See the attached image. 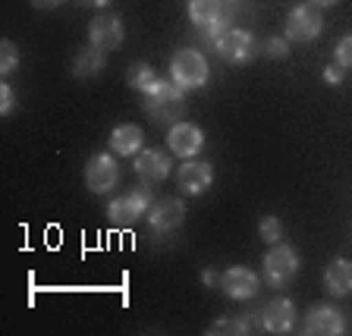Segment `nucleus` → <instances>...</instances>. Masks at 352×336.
Instances as JSON below:
<instances>
[{
  "mask_svg": "<svg viewBox=\"0 0 352 336\" xmlns=\"http://www.w3.org/2000/svg\"><path fill=\"white\" fill-rule=\"evenodd\" d=\"M324 29V19L321 13H318V7H311V3H302V7H296L293 13L286 16V38L289 41H315L318 35H321Z\"/></svg>",
  "mask_w": 352,
  "mask_h": 336,
  "instance_id": "obj_7",
  "label": "nucleus"
},
{
  "mask_svg": "<svg viewBox=\"0 0 352 336\" xmlns=\"http://www.w3.org/2000/svg\"><path fill=\"white\" fill-rule=\"evenodd\" d=\"M189 19L211 41L230 29V16L223 13V0H189Z\"/></svg>",
  "mask_w": 352,
  "mask_h": 336,
  "instance_id": "obj_4",
  "label": "nucleus"
},
{
  "mask_svg": "<svg viewBox=\"0 0 352 336\" xmlns=\"http://www.w3.org/2000/svg\"><path fill=\"white\" fill-rule=\"evenodd\" d=\"M214 51H217L223 60H230V63L242 66L255 57V38H252V32H245V29H227L223 35L214 38Z\"/></svg>",
  "mask_w": 352,
  "mask_h": 336,
  "instance_id": "obj_6",
  "label": "nucleus"
},
{
  "mask_svg": "<svg viewBox=\"0 0 352 336\" xmlns=\"http://www.w3.org/2000/svg\"><path fill=\"white\" fill-rule=\"evenodd\" d=\"M38 10H54V7H60V3H66V0H32Z\"/></svg>",
  "mask_w": 352,
  "mask_h": 336,
  "instance_id": "obj_29",
  "label": "nucleus"
},
{
  "mask_svg": "<svg viewBox=\"0 0 352 336\" xmlns=\"http://www.w3.org/2000/svg\"><path fill=\"white\" fill-rule=\"evenodd\" d=\"M101 69H104V51H98V47H82V51L76 54L73 73L79 76V79H91V76H98Z\"/></svg>",
  "mask_w": 352,
  "mask_h": 336,
  "instance_id": "obj_19",
  "label": "nucleus"
},
{
  "mask_svg": "<svg viewBox=\"0 0 352 336\" xmlns=\"http://www.w3.org/2000/svg\"><path fill=\"white\" fill-rule=\"evenodd\" d=\"M201 283L214 286V283H220V280H217V273H214V271H205V273H201Z\"/></svg>",
  "mask_w": 352,
  "mask_h": 336,
  "instance_id": "obj_31",
  "label": "nucleus"
},
{
  "mask_svg": "<svg viewBox=\"0 0 352 336\" xmlns=\"http://www.w3.org/2000/svg\"><path fill=\"white\" fill-rule=\"evenodd\" d=\"M220 289L236 302H245V299H255V293L261 289V280H258L255 271L249 267H230V271L220 273Z\"/></svg>",
  "mask_w": 352,
  "mask_h": 336,
  "instance_id": "obj_10",
  "label": "nucleus"
},
{
  "mask_svg": "<svg viewBox=\"0 0 352 336\" xmlns=\"http://www.w3.org/2000/svg\"><path fill=\"white\" fill-rule=\"evenodd\" d=\"M343 79H346V66H340V63L324 66V82H327V85H340Z\"/></svg>",
  "mask_w": 352,
  "mask_h": 336,
  "instance_id": "obj_26",
  "label": "nucleus"
},
{
  "mask_svg": "<svg viewBox=\"0 0 352 336\" xmlns=\"http://www.w3.org/2000/svg\"><path fill=\"white\" fill-rule=\"evenodd\" d=\"M324 289H327L333 299L349 295L352 293V261H346V258L330 261V267L324 271Z\"/></svg>",
  "mask_w": 352,
  "mask_h": 336,
  "instance_id": "obj_18",
  "label": "nucleus"
},
{
  "mask_svg": "<svg viewBox=\"0 0 352 336\" xmlns=\"http://www.w3.org/2000/svg\"><path fill=\"white\" fill-rule=\"evenodd\" d=\"M186 220V205L179 198H164L148 211V223H151L154 233H170Z\"/></svg>",
  "mask_w": 352,
  "mask_h": 336,
  "instance_id": "obj_16",
  "label": "nucleus"
},
{
  "mask_svg": "<svg viewBox=\"0 0 352 336\" xmlns=\"http://www.w3.org/2000/svg\"><path fill=\"white\" fill-rule=\"evenodd\" d=\"M13 110H16V95H13V88L3 82V85H0V113H3V117H10Z\"/></svg>",
  "mask_w": 352,
  "mask_h": 336,
  "instance_id": "obj_25",
  "label": "nucleus"
},
{
  "mask_svg": "<svg viewBox=\"0 0 352 336\" xmlns=\"http://www.w3.org/2000/svg\"><path fill=\"white\" fill-rule=\"evenodd\" d=\"M176 179H179V192L183 195H201L214 183V167L205 161H186L179 167V173H176Z\"/></svg>",
  "mask_w": 352,
  "mask_h": 336,
  "instance_id": "obj_13",
  "label": "nucleus"
},
{
  "mask_svg": "<svg viewBox=\"0 0 352 336\" xmlns=\"http://www.w3.org/2000/svg\"><path fill=\"white\" fill-rule=\"evenodd\" d=\"M258 236H261L267 245H277L280 236H283V223H280V217H261V223H258Z\"/></svg>",
  "mask_w": 352,
  "mask_h": 336,
  "instance_id": "obj_22",
  "label": "nucleus"
},
{
  "mask_svg": "<svg viewBox=\"0 0 352 336\" xmlns=\"http://www.w3.org/2000/svg\"><path fill=\"white\" fill-rule=\"evenodd\" d=\"M19 69V47L13 41L0 44V76H13Z\"/></svg>",
  "mask_w": 352,
  "mask_h": 336,
  "instance_id": "obj_21",
  "label": "nucleus"
},
{
  "mask_svg": "<svg viewBox=\"0 0 352 336\" xmlns=\"http://www.w3.org/2000/svg\"><path fill=\"white\" fill-rule=\"evenodd\" d=\"M173 170V161H170L167 151H157V148H142L135 154V176H142L145 183H164Z\"/></svg>",
  "mask_w": 352,
  "mask_h": 336,
  "instance_id": "obj_12",
  "label": "nucleus"
},
{
  "mask_svg": "<svg viewBox=\"0 0 352 336\" xmlns=\"http://www.w3.org/2000/svg\"><path fill=\"white\" fill-rule=\"evenodd\" d=\"M186 110L183 101V88L176 85L173 79H157L151 88L145 91V113L161 123H179Z\"/></svg>",
  "mask_w": 352,
  "mask_h": 336,
  "instance_id": "obj_1",
  "label": "nucleus"
},
{
  "mask_svg": "<svg viewBox=\"0 0 352 336\" xmlns=\"http://www.w3.org/2000/svg\"><path fill=\"white\" fill-rule=\"evenodd\" d=\"M333 3H337V0H311V7H318V10H321V7H333Z\"/></svg>",
  "mask_w": 352,
  "mask_h": 336,
  "instance_id": "obj_32",
  "label": "nucleus"
},
{
  "mask_svg": "<svg viewBox=\"0 0 352 336\" xmlns=\"http://www.w3.org/2000/svg\"><path fill=\"white\" fill-rule=\"evenodd\" d=\"M148 208H151V192H148L145 186H139V189H132V192H126V195L113 198V201L107 205V217H110L113 227H132Z\"/></svg>",
  "mask_w": 352,
  "mask_h": 336,
  "instance_id": "obj_3",
  "label": "nucleus"
},
{
  "mask_svg": "<svg viewBox=\"0 0 352 336\" xmlns=\"http://www.w3.org/2000/svg\"><path fill=\"white\" fill-rule=\"evenodd\" d=\"M88 41H91V47H98L104 54L117 51L123 44V19L113 13H98L88 25Z\"/></svg>",
  "mask_w": 352,
  "mask_h": 336,
  "instance_id": "obj_9",
  "label": "nucleus"
},
{
  "mask_svg": "<svg viewBox=\"0 0 352 336\" xmlns=\"http://www.w3.org/2000/svg\"><path fill=\"white\" fill-rule=\"evenodd\" d=\"M267 54L283 60L286 54H289V38H271V41H267Z\"/></svg>",
  "mask_w": 352,
  "mask_h": 336,
  "instance_id": "obj_27",
  "label": "nucleus"
},
{
  "mask_svg": "<svg viewBox=\"0 0 352 336\" xmlns=\"http://www.w3.org/2000/svg\"><path fill=\"white\" fill-rule=\"evenodd\" d=\"M343 330H346V317L330 305L311 308L305 317V333H311V336H340Z\"/></svg>",
  "mask_w": 352,
  "mask_h": 336,
  "instance_id": "obj_14",
  "label": "nucleus"
},
{
  "mask_svg": "<svg viewBox=\"0 0 352 336\" xmlns=\"http://www.w3.org/2000/svg\"><path fill=\"white\" fill-rule=\"evenodd\" d=\"M208 333H211V336H220V333H242L239 317H217V321L208 327Z\"/></svg>",
  "mask_w": 352,
  "mask_h": 336,
  "instance_id": "obj_23",
  "label": "nucleus"
},
{
  "mask_svg": "<svg viewBox=\"0 0 352 336\" xmlns=\"http://www.w3.org/2000/svg\"><path fill=\"white\" fill-rule=\"evenodd\" d=\"M142 145H145V132L132 123H120L117 129L110 132V151L120 154V157H132L139 154Z\"/></svg>",
  "mask_w": 352,
  "mask_h": 336,
  "instance_id": "obj_17",
  "label": "nucleus"
},
{
  "mask_svg": "<svg viewBox=\"0 0 352 336\" xmlns=\"http://www.w3.org/2000/svg\"><path fill=\"white\" fill-rule=\"evenodd\" d=\"M205 145V132L198 129L195 123H173L167 132V148L176 154V157H195Z\"/></svg>",
  "mask_w": 352,
  "mask_h": 336,
  "instance_id": "obj_11",
  "label": "nucleus"
},
{
  "mask_svg": "<svg viewBox=\"0 0 352 336\" xmlns=\"http://www.w3.org/2000/svg\"><path fill=\"white\" fill-rule=\"evenodd\" d=\"M261 327L267 333H289L296 327V305L289 299H274L261 311Z\"/></svg>",
  "mask_w": 352,
  "mask_h": 336,
  "instance_id": "obj_15",
  "label": "nucleus"
},
{
  "mask_svg": "<svg viewBox=\"0 0 352 336\" xmlns=\"http://www.w3.org/2000/svg\"><path fill=\"white\" fill-rule=\"evenodd\" d=\"M299 273V255L289 245H274L267 255H264V277L271 286H286L293 283V277Z\"/></svg>",
  "mask_w": 352,
  "mask_h": 336,
  "instance_id": "obj_5",
  "label": "nucleus"
},
{
  "mask_svg": "<svg viewBox=\"0 0 352 336\" xmlns=\"http://www.w3.org/2000/svg\"><path fill=\"white\" fill-rule=\"evenodd\" d=\"M126 82H129L132 88H139L142 95H145L148 88L157 82V76H154V69L145 63V60H139V63H129V69H126Z\"/></svg>",
  "mask_w": 352,
  "mask_h": 336,
  "instance_id": "obj_20",
  "label": "nucleus"
},
{
  "mask_svg": "<svg viewBox=\"0 0 352 336\" xmlns=\"http://www.w3.org/2000/svg\"><path fill=\"white\" fill-rule=\"evenodd\" d=\"M261 324V315H242L239 317V327H242V333H252V330Z\"/></svg>",
  "mask_w": 352,
  "mask_h": 336,
  "instance_id": "obj_28",
  "label": "nucleus"
},
{
  "mask_svg": "<svg viewBox=\"0 0 352 336\" xmlns=\"http://www.w3.org/2000/svg\"><path fill=\"white\" fill-rule=\"evenodd\" d=\"M82 7H98V10H107L110 7V0H79Z\"/></svg>",
  "mask_w": 352,
  "mask_h": 336,
  "instance_id": "obj_30",
  "label": "nucleus"
},
{
  "mask_svg": "<svg viewBox=\"0 0 352 336\" xmlns=\"http://www.w3.org/2000/svg\"><path fill=\"white\" fill-rule=\"evenodd\" d=\"M117 183H120V167H117V161H113V154L101 151L85 164V186L95 192V195H107Z\"/></svg>",
  "mask_w": 352,
  "mask_h": 336,
  "instance_id": "obj_8",
  "label": "nucleus"
},
{
  "mask_svg": "<svg viewBox=\"0 0 352 336\" xmlns=\"http://www.w3.org/2000/svg\"><path fill=\"white\" fill-rule=\"evenodd\" d=\"M170 79L183 88V91L201 88L208 82V60H205V54L192 51V47L176 51L173 60H170Z\"/></svg>",
  "mask_w": 352,
  "mask_h": 336,
  "instance_id": "obj_2",
  "label": "nucleus"
},
{
  "mask_svg": "<svg viewBox=\"0 0 352 336\" xmlns=\"http://www.w3.org/2000/svg\"><path fill=\"white\" fill-rule=\"evenodd\" d=\"M333 57H337V63H340V66L352 69V35L340 38V44H337V51H333Z\"/></svg>",
  "mask_w": 352,
  "mask_h": 336,
  "instance_id": "obj_24",
  "label": "nucleus"
}]
</instances>
